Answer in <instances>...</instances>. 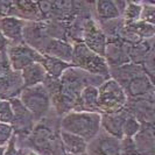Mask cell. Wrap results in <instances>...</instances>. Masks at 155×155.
Returning a JSON list of instances; mask_svg holds the SVG:
<instances>
[{
  "instance_id": "f1b7e54d",
  "label": "cell",
  "mask_w": 155,
  "mask_h": 155,
  "mask_svg": "<svg viewBox=\"0 0 155 155\" xmlns=\"http://www.w3.org/2000/svg\"><path fill=\"white\" fill-rule=\"evenodd\" d=\"M8 47H9L8 41L5 39V38L1 35V33H0V54H6Z\"/></svg>"
},
{
  "instance_id": "8992f818",
  "label": "cell",
  "mask_w": 155,
  "mask_h": 155,
  "mask_svg": "<svg viewBox=\"0 0 155 155\" xmlns=\"http://www.w3.org/2000/svg\"><path fill=\"white\" fill-rule=\"evenodd\" d=\"M6 56L11 69L15 72H20L28 65L42 61V54L25 42L8 47Z\"/></svg>"
},
{
  "instance_id": "e0dca14e",
  "label": "cell",
  "mask_w": 155,
  "mask_h": 155,
  "mask_svg": "<svg viewBox=\"0 0 155 155\" xmlns=\"http://www.w3.org/2000/svg\"><path fill=\"white\" fill-rule=\"evenodd\" d=\"M125 117H126V106L120 112L112 113V114H101V131L121 140L123 137V125H124Z\"/></svg>"
},
{
  "instance_id": "484cf974",
  "label": "cell",
  "mask_w": 155,
  "mask_h": 155,
  "mask_svg": "<svg viewBox=\"0 0 155 155\" xmlns=\"http://www.w3.org/2000/svg\"><path fill=\"white\" fill-rule=\"evenodd\" d=\"M155 19V4L154 2H142V12H141V21H145L150 25H154Z\"/></svg>"
},
{
  "instance_id": "83f0119b",
  "label": "cell",
  "mask_w": 155,
  "mask_h": 155,
  "mask_svg": "<svg viewBox=\"0 0 155 155\" xmlns=\"http://www.w3.org/2000/svg\"><path fill=\"white\" fill-rule=\"evenodd\" d=\"M20 154V149L18 148V139L15 135H13V138L9 140L6 149H5V154L4 155H19Z\"/></svg>"
},
{
  "instance_id": "ba28073f",
  "label": "cell",
  "mask_w": 155,
  "mask_h": 155,
  "mask_svg": "<svg viewBox=\"0 0 155 155\" xmlns=\"http://www.w3.org/2000/svg\"><path fill=\"white\" fill-rule=\"evenodd\" d=\"M81 42H83L91 51L104 57L107 45V38L93 16L87 19L84 23Z\"/></svg>"
},
{
  "instance_id": "2e32d148",
  "label": "cell",
  "mask_w": 155,
  "mask_h": 155,
  "mask_svg": "<svg viewBox=\"0 0 155 155\" xmlns=\"http://www.w3.org/2000/svg\"><path fill=\"white\" fill-rule=\"evenodd\" d=\"M9 15L16 16L26 22L42 21L38 2L33 1H12Z\"/></svg>"
},
{
  "instance_id": "ffe728a7",
  "label": "cell",
  "mask_w": 155,
  "mask_h": 155,
  "mask_svg": "<svg viewBox=\"0 0 155 155\" xmlns=\"http://www.w3.org/2000/svg\"><path fill=\"white\" fill-rule=\"evenodd\" d=\"M77 111L86 112H98V86H85L79 97V105Z\"/></svg>"
},
{
  "instance_id": "9c48e42d",
  "label": "cell",
  "mask_w": 155,
  "mask_h": 155,
  "mask_svg": "<svg viewBox=\"0 0 155 155\" xmlns=\"http://www.w3.org/2000/svg\"><path fill=\"white\" fill-rule=\"evenodd\" d=\"M86 155H120V140L101 131L87 142Z\"/></svg>"
},
{
  "instance_id": "44dd1931",
  "label": "cell",
  "mask_w": 155,
  "mask_h": 155,
  "mask_svg": "<svg viewBox=\"0 0 155 155\" xmlns=\"http://www.w3.org/2000/svg\"><path fill=\"white\" fill-rule=\"evenodd\" d=\"M41 64L46 70L47 76L51 79H60L64 74V71L71 67L70 63L61 61V60L55 58V57L46 56V55H42Z\"/></svg>"
},
{
  "instance_id": "ac0fdd59",
  "label": "cell",
  "mask_w": 155,
  "mask_h": 155,
  "mask_svg": "<svg viewBox=\"0 0 155 155\" xmlns=\"http://www.w3.org/2000/svg\"><path fill=\"white\" fill-rule=\"evenodd\" d=\"M20 77L23 87L43 84L47 79V72L41 63H34L20 71Z\"/></svg>"
},
{
  "instance_id": "30bf717a",
  "label": "cell",
  "mask_w": 155,
  "mask_h": 155,
  "mask_svg": "<svg viewBox=\"0 0 155 155\" xmlns=\"http://www.w3.org/2000/svg\"><path fill=\"white\" fill-rule=\"evenodd\" d=\"M130 49L131 45L124 42L120 39L107 40L104 58L109 68H118L131 63L130 61Z\"/></svg>"
},
{
  "instance_id": "cb8c5ba5",
  "label": "cell",
  "mask_w": 155,
  "mask_h": 155,
  "mask_svg": "<svg viewBox=\"0 0 155 155\" xmlns=\"http://www.w3.org/2000/svg\"><path fill=\"white\" fill-rule=\"evenodd\" d=\"M131 31H133L141 40H152L154 39L155 27L154 25H150L145 21H138V22L126 25Z\"/></svg>"
},
{
  "instance_id": "5b68a950",
  "label": "cell",
  "mask_w": 155,
  "mask_h": 155,
  "mask_svg": "<svg viewBox=\"0 0 155 155\" xmlns=\"http://www.w3.org/2000/svg\"><path fill=\"white\" fill-rule=\"evenodd\" d=\"M18 97L25 107L33 114L35 121L48 117L51 111L50 96L45 84L23 87Z\"/></svg>"
},
{
  "instance_id": "277c9868",
  "label": "cell",
  "mask_w": 155,
  "mask_h": 155,
  "mask_svg": "<svg viewBox=\"0 0 155 155\" xmlns=\"http://www.w3.org/2000/svg\"><path fill=\"white\" fill-rule=\"evenodd\" d=\"M127 101L124 89L113 78L109 77L98 86V110L101 114L120 112L127 105Z\"/></svg>"
},
{
  "instance_id": "5bb4252c",
  "label": "cell",
  "mask_w": 155,
  "mask_h": 155,
  "mask_svg": "<svg viewBox=\"0 0 155 155\" xmlns=\"http://www.w3.org/2000/svg\"><path fill=\"white\" fill-rule=\"evenodd\" d=\"M126 107L139 120L140 124L154 123V98L128 99Z\"/></svg>"
},
{
  "instance_id": "9a60e30c",
  "label": "cell",
  "mask_w": 155,
  "mask_h": 155,
  "mask_svg": "<svg viewBox=\"0 0 155 155\" xmlns=\"http://www.w3.org/2000/svg\"><path fill=\"white\" fill-rule=\"evenodd\" d=\"M40 54L55 57V58H58L61 61L70 63L71 62V56H72V43H70L68 41H64V40L51 38L47 42V45L41 50Z\"/></svg>"
},
{
  "instance_id": "6da1fadb",
  "label": "cell",
  "mask_w": 155,
  "mask_h": 155,
  "mask_svg": "<svg viewBox=\"0 0 155 155\" xmlns=\"http://www.w3.org/2000/svg\"><path fill=\"white\" fill-rule=\"evenodd\" d=\"M110 77L124 89L128 99L154 98V82L149 79L141 65L128 63L111 68Z\"/></svg>"
},
{
  "instance_id": "52a82bcc",
  "label": "cell",
  "mask_w": 155,
  "mask_h": 155,
  "mask_svg": "<svg viewBox=\"0 0 155 155\" xmlns=\"http://www.w3.org/2000/svg\"><path fill=\"white\" fill-rule=\"evenodd\" d=\"M9 101L13 109V119L11 125L13 127L14 135L18 140H27L29 138L36 121L33 114L25 107L19 97L11 98Z\"/></svg>"
},
{
  "instance_id": "4fadbf2b",
  "label": "cell",
  "mask_w": 155,
  "mask_h": 155,
  "mask_svg": "<svg viewBox=\"0 0 155 155\" xmlns=\"http://www.w3.org/2000/svg\"><path fill=\"white\" fill-rule=\"evenodd\" d=\"M154 123H143L139 132L133 137L135 148L140 155H155Z\"/></svg>"
},
{
  "instance_id": "603a6c76",
  "label": "cell",
  "mask_w": 155,
  "mask_h": 155,
  "mask_svg": "<svg viewBox=\"0 0 155 155\" xmlns=\"http://www.w3.org/2000/svg\"><path fill=\"white\" fill-rule=\"evenodd\" d=\"M141 12H142V2L127 1L124 13L121 15V19H123L125 25L138 22L141 19Z\"/></svg>"
},
{
  "instance_id": "1f68e13d",
  "label": "cell",
  "mask_w": 155,
  "mask_h": 155,
  "mask_svg": "<svg viewBox=\"0 0 155 155\" xmlns=\"http://www.w3.org/2000/svg\"><path fill=\"white\" fill-rule=\"evenodd\" d=\"M82 155H86V154H82Z\"/></svg>"
},
{
  "instance_id": "8fae6325",
  "label": "cell",
  "mask_w": 155,
  "mask_h": 155,
  "mask_svg": "<svg viewBox=\"0 0 155 155\" xmlns=\"http://www.w3.org/2000/svg\"><path fill=\"white\" fill-rule=\"evenodd\" d=\"M126 2L127 1L120 0H99L94 2L96 21L98 23H103L120 19L126 7Z\"/></svg>"
},
{
  "instance_id": "3957f363",
  "label": "cell",
  "mask_w": 155,
  "mask_h": 155,
  "mask_svg": "<svg viewBox=\"0 0 155 155\" xmlns=\"http://www.w3.org/2000/svg\"><path fill=\"white\" fill-rule=\"evenodd\" d=\"M70 65L94 76H101L105 79L110 77V68L105 58L91 51L83 42L72 43Z\"/></svg>"
},
{
  "instance_id": "7402d4cb",
  "label": "cell",
  "mask_w": 155,
  "mask_h": 155,
  "mask_svg": "<svg viewBox=\"0 0 155 155\" xmlns=\"http://www.w3.org/2000/svg\"><path fill=\"white\" fill-rule=\"evenodd\" d=\"M153 40H141L138 43H134L131 46L130 49V61L133 64H138L141 65L143 61L147 58V56L153 50H154V47H153Z\"/></svg>"
},
{
  "instance_id": "7c38bea8",
  "label": "cell",
  "mask_w": 155,
  "mask_h": 155,
  "mask_svg": "<svg viewBox=\"0 0 155 155\" xmlns=\"http://www.w3.org/2000/svg\"><path fill=\"white\" fill-rule=\"evenodd\" d=\"M26 21L16 16L0 18V33L8 41L9 46L19 45L23 42V28Z\"/></svg>"
},
{
  "instance_id": "d6986e66",
  "label": "cell",
  "mask_w": 155,
  "mask_h": 155,
  "mask_svg": "<svg viewBox=\"0 0 155 155\" xmlns=\"http://www.w3.org/2000/svg\"><path fill=\"white\" fill-rule=\"evenodd\" d=\"M61 141L67 155H82L86 153L87 142L75 134L61 131Z\"/></svg>"
},
{
  "instance_id": "7a4b0ae2",
  "label": "cell",
  "mask_w": 155,
  "mask_h": 155,
  "mask_svg": "<svg viewBox=\"0 0 155 155\" xmlns=\"http://www.w3.org/2000/svg\"><path fill=\"white\" fill-rule=\"evenodd\" d=\"M101 114L98 112L70 111L60 118V130L89 142L101 132Z\"/></svg>"
},
{
  "instance_id": "4316f807",
  "label": "cell",
  "mask_w": 155,
  "mask_h": 155,
  "mask_svg": "<svg viewBox=\"0 0 155 155\" xmlns=\"http://www.w3.org/2000/svg\"><path fill=\"white\" fill-rule=\"evenodd\" d=\"M14 131L11 124L0 123V146H6L13 138Z\"/></svg>"
},
{
  "instance_id": "4dcf8cb0",
  "label": "cell",
  "mask_w": 155,
  "mask_h": 155,
  "mask_svg": "<svg viewBox=\"0 0 155 155\" xmlns=\"http://www.w3.org/2000/svg\"><path fill=\"white\" fill-rule=\"evenodd\" d=\"M5 149H6V146H0V155L5 154Z\"/></svg>"
},
{
  "instance_id": "d4e9b609",
  "label": "cell",
  "mask_w": 155,
  "mask_h": 155,
  "mask_svg": "<svg viewBox=\"0 0 155 155\" xmlns=\"http://www.w3.org/2000/svg\"><path fill=\"white\" fill-rule=\"evenodd\" d=\"M140 121L133 116L126 107V117L123 125V137L124 138H133L140 130Z\"/></svg>"
},
{
  "instance_id": "f546056e",
  "label": "cell",
  "mask_w": 155,
  "mask_h": 155,
  "mask_svg": "<svg viewBox=\"0 0 155 155\" xmlns=\"http://www.w3.org/2000/svg\"><path fill=\"white\" fill-rule=\"evenodd\" d=\"M19 155H39L36 152H34L31 148H25V149H20V154Z\"/></svg>"
}]
</instances>
